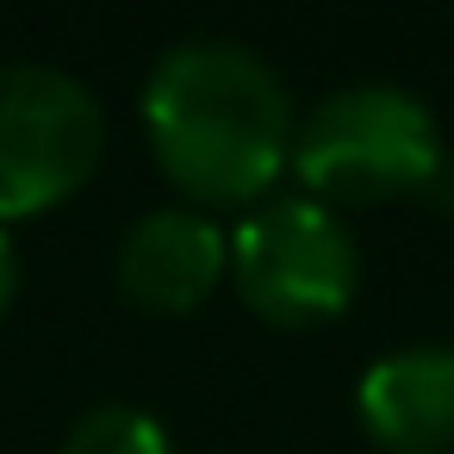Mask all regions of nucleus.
I'll use <instances>...</instances> for the list:
<instances>
[{
    "instance_id": "nucleus-1",
    "label": "nucleus",
    "mask_w": 454,
    "mask_h": 454,
    "mask_svg": "<svg viewBox=\"0 0 454 454\" xmlns=\"http://www.w3.org/2000/svg\"><path fill=\"white\" fill-rule=\"evenodd\" d=\"M144 131L162 175L206 206L262 200L293 162L286 82L243 44H175L144 82Z\"/></svg>"
},
{
    "instance_id": "nucleus-2",
    "label": "nucleus",
    "mask_w": 454,
    "mask_h": 454,
    "mask_svg": "<svg viewBox=\"0 0 454 454\" xmlns=\"http://www.w3.org/2000/svg\"><path fill=\"white\" fill-rule=\"evenodd\" d=\"M286 168L311 187L317 206H380L423 193L442 175V131L417 94L361 82L311 106V119L293 131Z\"/></svg>"
},
{
    "instance_id": "nucleus-3",
    "label": "nucleus",
    "mask_w": 454,
    "mask_h": 454,
    "mask_svg": "<svg viewBox=\"0 0 454 454\" xmlns=\"http://www.w3.org/2000/svg\"><path fill=\"white\" fill-rule=\"evenodd\" d=\"M231 280L262 324L311 330L348 311L361 255L348 243V224L311 193H299L268 200L262 212L243 218V231L231 237Z\"/></svg>"
},
{
    "instance_id": "nucleus-4",
    "label": "nucleus",
    "mask_w": 454,
    "mask_h": 454,
    "mask_svg": "<svg viewBox=\"0 0 454 454\" xmlns=\"http://www.w3.org/2000/svg\"><path fill=\"white\" fill-rule=\"evenodd\" d=\"M100 150L106 119L88 82L44 63H0V224L82 193Z\"/></svg>"
},
{
    "instance_id": "nucleus-5",
    "label": "nucleus",
    "mask_w": 454,
    "mask_h": 454,
    "mask_svg": "<svg viewBox=\"0 0 454 454\" xmlns=\"http://www.w3.org/2000/svg\"><path fill=\"white\" fill-rule=\"evenodd\" d=\"M231 268V237L187 206H162L137 218L119 243V293L144 311H193Z\"/></svg>"
},
{
    "instance_id": "nucleus-6",
    "label": "nucleus",
    "mask_w": 454,
    "mask_h": 454,
    "mask_svg": "<svg viewBox=\"0 0 454 454\" xmlns=\"http://www.w3.org/2000/svg\"><path fill=\"white\" fill-rule=\"evenodd\" d=\"M355 411L386 454H442L454 442V348H392L361 386Z\"/></svg>"
},
{
    "instance_id": "nucleus-7",
    "label": "nucleus",
    "mask_w": 454,
    "mask_h": 454,
    "mask_svg": "<svg viewBox=\"0 0 454 454\" xmlns=\"http://www.w3.org/2000/svg\"><path fill=\"white\" fill-rule=\"evenodd\" d=\"M63 454H175V448L156 417H144L131 404H100L69 429Z\"/></svg>"
},
{
    "instance_id": "nucleus-8",
    "label": "nucleus",
    "mask_w": 454,
    "mask_h": 454,
    "mask_svg": "<svg viewBox=\"0 0 454 454\" xmlns=\"http://www.w3.org/2000/svg\"><path fill=\"white\" fill-rule=\"evenodd\" d=\"M13 293H20V255H13V243H7V231H0V317H7V305H13Z\"/></svg>"
}]
</instances>
